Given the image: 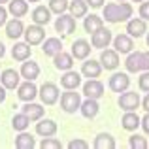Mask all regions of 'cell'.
I'll return each mask as SVG.
<instances>
[{
	"mask_svg": "<svg viewBox=\"0 0 149 149\" xmlns=\"http://www.w3.org/2000/svg\"><path fill=\"white\" fill-rule=\"evenodd\" d=\"M132 2H143V0H132Z\"/></svg>",
	"mask_w": 149,
	"mask_h": 149,
	"instance_id": "816d5d0a",
	"label": "cell"
},
{
	"mask_svg": "<svg viewBox=\"0 0 149 149\" xmlns=\"http://www.w3.org/2000/svg\"><path fill=\"white\" fill-rule=\"evenodd\" d=\"M36 134L44 136V138L55 136L57 134V123H55L53 119H44V117H42V119L36 123Z\"/></svg>",
	"mask_w": 149,
	"mask_h": 149,
	"instance_id": "d6986e66",
	"label": "cell"
},
{
	"mask_svg": "<svg viewBox=\"0 0 149 149\" xmlns=\"http://www.w3.org/2000/svg\"><path fill=\"white\" fill-rule=\"evenodd\" d=\"M68 10H70V15H72V17L79 19V17H85V15H87L89 6H87L85 0H72V2H68Z\"/></svg>",
	"mask_w": 149,
	"mask_h": 149,
	"instance_id": "4dcf8cb0",
	"label": "cell"
},
{
	"mask_svg": "<svg viewBox=\"0 0 149 149\" xmlns=\"http://www.w3.org/2000/svg\"><path fill=\"white\" fill-rule=\"evenodd\" d=\"M4 53H6V47H4V44H2V42H0V58L4 57Z\"/></svg>",
	"mask_w": 149,
	"mask_h": 149,
	"instance_id": "c3c4849f",
	"label": "cell"
},
{
	"mask_svg": "<svg viewBox=\"0 0 149 149\" xmlns=\"http://www.w3.org/2000/svg\"><path fill=\"white\" fill-rule=\"evenodd\" d=\"M140 117L136 115V111H125V115H123V119H121V127L125 128V130H128V132H134L136 128L140 127Z\"/></svg>",
	"mask_w": 149,
	"mask_h": 149,
	"instance_id": "f1b7e54d",
	"label": "cell"
},
{
	"mask_svg": "<svg viewBox=\"0 0 149 149\" xmlns=\"http://www.w3.org/2000/svg\"><path fill=\"white\" fill-rule=\"evenodd\" d=\"M117 104H119V108L123 111H136L140 108V104H142V100H140V95L136 91H128L127 89L125 93H121Z\"/></svg>",
	"mask_w": 149,
	"mask_h": 149,
	"instance_id": "7a4b0ae2",
	"label": "cell"
},
{
	"mask_svg": "<svg viewBox=\"0 0 149 149\" xmlns=\"http://www.w3.org/2000/svg\"><path fill=\"white\" fill-rule=\"evenodd\" d=\"M140 17L143 19V21H149V2H146V0H143V2H140Z\"/></svg>",
	"mask_w": 149,
	"mask_h": 149,
	"instance_id": "60d3db41",
	"label": "cell"
},
{
	"mask_svg": "<svg viewBox=\"0 0 149 149\" xmlns=\"http://www.w3.org/2000/svg\"><path fill=\"white\" fill-rule=\"evenodd\" d=\"M17 96H19V100H23V102H32L38 96V87L34 85V81L25 79V83H19Z\"/></svg>",
	"mask_w": 149,
	"mask_h": 149,
	"instance_id": "ba28073f",
	"label": "cell"
},
{
	"mask_svg": "<svg viewBox=\"0 0 149 149\" xmlns=\"http://www.w3.org/2000/svg\"><path fill=\"white\" fill-rule=\"evenodd\" d=\"M102 26H104V21H102V17H98V15L91 13V15H85V17H83V29H85V32L93 34V32H96L98 29H102Z\"/></svg>",
	"mask_w": 149,
	"mask_h": 149,
	"instance_id": "f546056e",
	"label": "cell"
},
{
	"mask_svg": "<svg viewBox=\"0 0 149 149\" xmlns=\"http://www.w3.org/2000/svg\"><path fill=\"white\" fill-rule=\"evenodd\" d=\"M49 21H51V10H49V8H45V6H36V8L32 10V23L45 26Z\"/></svg>",
	"mask_w": 149,
	"mask_h": 149,
	"instance_id": "4316f807",
	"label": "cell"
},
{
	"mask_svg": "<svg viewBox=\"0 0 149 149\" xmlns=\"http://www.w3.org/2000/svg\"><path fill=\"white\" fill-rule=\"evenodd\" d=\"M76 26H77L76 25V17L66 15V13H61L57 17V21H55V30H57L62 38H64V36H70L72 32H76Z\"/></svg>",
	"mask_w": 149,
	"mask_h": 149,
	"instance_id": "277c9868",
	"label": "cell"
},
{
	"mask_svg": "<svg viewBox=\"0 0 149 149\" xmlns=\"http://www.w3.org/2000/svg\"><path fill=\"white\" fill-rule=\"evenodd\" d=\"M6 21H8V10L0 4V26L6 25Z\"/></svg>",
	"mask_w": 149,
	"mask_h": 149,
	"instance_id": "ee69618b",
	"label": "cell"
},
{
	"mask_svg": "<svg viewBox=\"0 0 149 149\" xmlns=\"http://www.w3.org/2000/svg\"><path fill=\"white\" fill-rule=\"evenodd\" d=\"M26 2H40V0H26Z\"/></svg>",
	"mask_w": 149,
	"mask_h": 149,
	"instance_id": "f907efd6",
	"label": "cell"
},
{
	"mask_svg": "<svg viewBox=\"0 0 149 149\" xmlns=\"http://www.w3.org/2000/svg\"><path fill=\"white\" fill-rule=\"evenodd\" d=\"M68 2H70V0H49L51 13H57V15L64 13V11L68 10Z\"/></svg>",
	"mask_w": 149,
	"mask_h": 149,
	"instance_id": "d590c367",
	"label": "cell"
},
{
	"mask_svg": "<svg viewBox=\"0 0 149 149\" xmlns=\"http://www.w3.org/2000/svg\"><path fill=\"white\" fill-rule=\"evenodd\" d=\"M142 70L143 72L149 70V51H142Z\"/></svg>",
	"mask_w": 149,
	"mask_h": 149,
	"instance_id": "b9f144b4",
	"label": "cell"
},
{
	"mask_svg": "<svg viewBox=\"0 0 149 149\" xmlns=\"http://www.w3.org/2000/svg\"><path fill=\"white\" fill-rule=\"evenodd\" d=\"M104 19L108 23H119V4L109 2L104 6Z\"/></svg>",
	"mask_w": 149,
	"mask_h": 149,
	"instance_id": "d6a6232c",
	"label": "cell"
},
{
	"mask_svg": "<svg viewBox=\"0 0 149 149\" xmlns=\"http://www.w3.org/2000/svg\"><path fill=\"white\" fill-rule=\"evenodd\" d=\"M58 95H61V91H58V87L53 81H45V83L38 89V96L42 98V102H44L45 106H53L55 102L58 100Z\"/></svg>",
	"mask_w": 149,
	"mask_h": 149,
	"instance_id": "3957f363",
	"label": "cell"
},
{
	"mask_svg": "<svg viewBox=\"0 0 149 149\" xmlns=\"http://www.w3.org/2000/svg\"><path fill=\"white\" fill-rule=\"evenodd\" d=\"M29 125H30V119L23 111L17 113V115H13V119H11V127H13V130H17V132L26 130V128H29Z\"/></svg>",
	"mask_w": 149,
	"mask_h": 149,
	"instance_id": "836d02e7",
	"label": "cell"
},
{
	"mask_svg": "<svg viewBox=\"0 0 149 149\" xmlns=\"http://www.w3.org/2000/svg\"><path fill=\"white\" fill-rule=\"evenodd\" d=\"M6 36L10 38V40H17L19 36H23V32H25V25H23V21L19 17H13L10 19V21H6Z\"/></svg>",
	"mask_w": 149,
	"mask_h": 149,
	"instance_id": "e0dca14e",
	"label": "cell"
},
{
	"mask_svg": "<svg viewBox=\"0 0 149 149\" xmlns=\"http://www.w3.org/2000/svg\"><path fill=\"white\" fill-rule=\"evenodd\" d=\"M85 2H87V6H91V8H95V10H96V8H102V6H104L106 0H85Z\"/></svg>",
	"mask_w": 149,
	"mask_h": 149,
	"instance_id": "f6af8a7d",
	"label": "cell"
},
{
	"mask_svg": "<svg viewBox=\"0 0 149 149\" xmlns=\"http://www.w3.org/2000/svg\"><path fill=\"white\" fill-rule=\"evenodd\" d=\"M53 62H55V68H57V70L66 72V70H72L74 57H72V53H64V51H61V53H57L53 57Z\"/></svg>",
	"mask_w": 149,
	"mask_h": 149,
	"instance_id": "d4e9b609",
	"label": "cell"
},
{
	"mask_svg": "<svg viewBox=\"0 0 149 149\" xmlns=\"http://www.w3.org/2000/svg\"><path fill=\"white\" fill-rule=\"evenodd\" d=\"M130 17H132V6L128 2H121L119 4V23L128 21Z\"/></svg>",
	"mask_w": 149,
	"mask_h": 149,
	"instance_id": "8d00e7d4",
	"label": "cell"
},
{
	"mask_svg": "<svg viewBox=\"0 0 149 149\" xmlns=\"http://www.w3.org/2000/svg\"><path fill=\"white\" fill-rule=\"evenodd\" d=\"M140 127L143 128V132L149 134V111H146V115L142 117V121H140Z\"/></svg>",
	"mask_w": 149,
	"mask_h": 149,
	"instance_id": "7bdbcfd3",
	"label": "cell"
},
{
	"mask_svg": "<svg viewBox=\"0 0 149 149\" xmlns=\"http://www.w3.org/2000/svg\"><path fill=\"white\" fill-rule=\"evenodd\" d=\"M40 147H42V149H61V147H62V143L58 142L57 138H53V136H47V138L42 140Z\"/></svg>",
	"mask_w": 149,
	"mask_h": 149,
	"instance_id": "74e56055",
	"label": "cell"
},
{
	"mask_svg": "<svg viewBox=\"0 0 149 149\" xmlns=\"http://www.w3.org/2000/svg\"><path fill=\"white\" fill-rule=\"evenodd\" d=\"M15 147L17 149H34L36 147V140H34L32 134H29V132L23 130L21 134L15 138Z\"/></svg>",
	"mask_w": 149,
	"mask_h": 149,
	"instance_id": "1f68e13d",
	"label": "cell"
},
{
	"mask_svg": "<svg viewBox=\"0 0 149 149\" xmlns=\"http://www.w3.org/2000/svg\"><path fill=\"white\" fill-rule=\"evenodd\" d=\"M4 100H6V87H4V85H0V104H2Z\"/></svg>",
	"mask_w": 149,
	"mask_h": 149,
	"instance_id": "7dc6e473",
	"label": "cell"
},
{
	"mask_svg": "<svg viewBox=\"0 0 149 149\" xmlns=\"http://www.w3.org/2000/svg\"><path fill=\"white\" fill-rule=\"evenodd\" d=\"M10 6H8V13L13 15V17H25L29 13V2L26 0H10Z\"/></svg>",
	"mask_w": 149,
	"mask_h": 149,
	"instance_id": "cb8c5ba5",
	"label": "cell"
},
{
	"mask_svg": "<svg viewBox=\"0 0 149 149\" xmlns=\"http://www.w3.org/2000/svg\"><path fill=\"white\" fill-rule=\"evenodd\" d=\"M138 87H140V91L149 93V70H147V72H143L142 76L138 77Z\"/></svg>",
	"mask_w": 149,
	"mask_h": 149,
	"instance_id": "f35d334b",
	"label": "cell"
},
{
	"mask_svg": "<svg viewBox=\"0 0 149 149\" xmlns=\"http://www.w3.org/2000/svg\"><path fill=\"white\" fill-rule=\"evenodd\" d=\"M111 40H113V36H111V30H108V29H98L96 32H93L91 34V45L93 47H96V49H104V47H108L109 44H111Z\"/></svg>",
	"mask_w": 149,
	"mask_h": 149,
	"instance_id": "52a82bcc",
	"label": "cell"
},
{
	"mask_svg": "<svg viewBox=\"0 0 149 149\" xmlns=\"http://www.w3.org/2000/svg\"><path fill=\"white\" fill-rule=\"evenodd\" d=\"M147 32V25L142 17H134V19H128L127 21V34L132 38H140Z\"/></svg>",
	"mask_w": 149,
	"mask_h": 149,
	"instance_id": "4fadbf2b",
	"label": "cell"
},
{
	"mask_svg": "<svg viewBox=\"0 0 149 149\" xmlns=\"http://www.w3.org/2000/svg\"><path fill=\"white\" fill-rule=\"evenodd\" d=\"M109 89H111L113 93H125L128 87H130V77H128V74L125 72H115L111 77H109Z\"/></svg>",
	"mask_w": 149,
	"mask_h": 149,
	"instance_id": "8992f818",
	"label": "cell"
},
{
	"mask_svg": "<svg viewBox=\"0 0 149 149\" xmlns=\"http://www.w3.org/2000/svg\"><path fill=\"white\" fill-rule=\"evenodd\" d=\"M91 44H89L85 38H79L72 44V57L77 58V61H85V58L91 55Z\"/></svg>",
	"mask_w": 149,
	"mask_h": 149,
	"instance_id": "5bb4252c",
	"label": "cell"
},
{
	"mask_svg": "<svg viewBox=\"0 0 149 149\" xmlns=\"http://www.w3.org/2000/svg\"><path fill=\"white\" fill-rule=\"evenodd\" d=\"M79 111L85 119H95L100 111V106H98V100L96 98H87L85 102H81L79 106Z\"/></svg>",
	"mask_w": 149,
	"mask_h": 149,
	"instance_id": "ffe728a7",
	"label": "cell"
},
{
	"mask_svg": "<svg viewBox=\"0 0 149 149\" xmlns=\"http://www.w3.org/2000/svg\"><path fill=\"white\" fill-rule=\"evenodd\" d=\"M0 81H2V85L6 87V91L8 89H17L19 87V81H21V74L17 72V70H13V68H6L2 74H0Z\"/></svg>",
	"mask_w": 149,
	"mask_h": 149,
	"instance_id": "8fae6325",
	"label": "cell"
},
{
	"mask_svg": "<svg viewBox=\"0 0 149 149\" xmlns=\"http://www.w3.org/2000/svg\"><path fill=\"white\" fill-rule=\"evenodd\" d=\"M100 74H102L100 61H95V58H85V62L81 64V76L89 77V79H95V77H100Z\"/></svg>",
	"mask_w": 149,
	"mask_h": 149,
	"instance_id": "9c48e42d",
	"label": "cell"
},
{
	"mask_svg": "<svg viewBox=\"0 0 149 149\" xmlns=\"http://www.w3.org/2000/svg\"><path fill=\"white\" fill-rule=\"evenodd\" d=\"M30 53H32V47H30V44H26V42H17V44L11 47V57L19 62L30 58Z\"/></svg>",
	"mask_w": 149,
	"mask_h": 149,
	"instance_id": "603a6c76",
	"label": "cell"
},
{
	"mask_svg": "<svg viewBox=\"0 0 149 149\" xmlns=\"http://www.w3.org/2000/svg\"><path fill=\"white\" fill-rule=\"evenodd\" d=\"M95 149H115V138H113L111 134H108V132H100V134H96L95 138Z\"/></svg>",
	"mask_w": 149,
	"mask_h": 149,
	"instance_id": "83f0119b",
	"label": "cell"
},
{
	"mask_svg": "<svg viewBox=\"0 0 149 149\" xmlns=\"http://www.w3.org/2000/svg\"><path fill=\"white\" fill-rule=\"evenodd\" d=\"M142 108L146 109V111H149V93H147V95H146V98L142 100Z\"/></svg>",
	"mask_w": 149,
	"mask_h": 149,
	"instance_id": "bcb514c9",
	"label": "cell"
},
{
	"mask_svg": "<svg viewBox=\"0 0 149 149\" xmlns=\"http://www.w3.org/2000/svg\"><path fill=\"white\" fill-rule=\"evenodd\" d=\"M100 64H102V68H106V70H115L117 66L121 64L119 62V53H117L115 49H102Z\"/></svg>",
	"mask_w": 149,
	"mask_h": 149,
	"instance_id": "7c38bea8",
	"label": "cell"
},
{
	"mask_svg": "<svg viewBox=\"0 0 149 149\" xmlns=\"http://www.w3.org/2000/svg\"><path fill=\"white\" fill-rule=\"evenodd\" d=\"M147 45H149V34H147Z\"/></svg>",
	"mask_w": 149,
	"mask_h": 149,
	"instance_id": "f5cc1de1",
	"label": "cell"
},
{
	"mask_svg": "<svg viewBox=\"0 0 149 149\" xmlns=\"http://www.w3.org/2000/svg\"><path fill=\"white\" fill-rule=\"evenodd\" d=\"M23 36H25V42L30 45H38L42 44V42L45 40V29L42 25H30V26H25V32H23Z\"/></svg>",
	"mask_w": 149,
	"mask_h": 149,
	"instance_id": "5b68a950",
	"label": "cell"
},
{
	"mask_svg": "<svg viewBox=\"0 0 149 149\" xmlns=\"http://www.w3.org/2000/svg\"><path fill=\"white\" fill-rule=\"evenodd\" d=\"M111 42H113V47H115L117 53H130V51H134V38L128 36V34H119Z\"/></svg>",
	"mask_w": 149,
	"mask_h": 149,
	"instance_id": "9a60e30c",
	"label": "cell"
},
{
	"mask_svg": "<svg viewBox=\"0 0 149 149\" xmlns=\"http://www.w3.org/2000/svg\"><path fill=\"white\" fill-rule=\"evenodd\" d=\"M19 74H21L23 79H29V81H34L38 76H40V66H38V62L34 61H23L21 64V70H19Z\"/></svg>",
	"mask_w": 149,
	"mask_h": 149,
	"instance_id": "ac0fdd59",
	"label": "cell"
},
{
	"mask_svg": "<svg viewBox=\"0 0 149 149\" xmlns=\"http://www.w3.org/2000/svg\"><path fill=\"white\" fill-rule=\"evenodd\" d=\"M128 146H130V149H147L149 142H147L146 136H142V134H132L128 138Z\"/></svg>",
	"mask_w": 149,
	"mask_h": 149,
	"instance_id": "e575fe53",
	"label": "cell"
},
{
	"mask_svg": "<svg viewBox=\"0 0 149 149\" xmlns=\"http://www.w3.org/2000/svg\"><path fill=\"white\" fill-rule=\"evenodd\" d=\"M125 68L130 74L142 72V51H130L127 61H125Z\"/></svg>",
	"mask_w": 149,
	"mask_h": 149,
	"instance_id": "44dd1931",
	"label": "cell"
},
{
	"mask_svg": "<svg viewBox=\"0 0 149 149\" xmlns=\"http://www.w3.org/2000/svg\"><path fill=\"white\" fill-rule=\"evenodd\" d=\"M21 111H23V113H25V115L30 119V123H34V121H40L42 117H44L45 108H44L42 104H34V102H25V106L21 108Z\"/></svg>",
	"mask_w": 149,
	"mask_h": 149,
	"instance_id": "2e32d148",
	"label": "cell"
},
{
	"mask_svg": "<svg viewBox=\"0 0 149 149\" xmlns=\"http://www.w3.org/2000/svg\"><path fill=\"white\" fill-rule=\"evenodd\" d=\"M117 2H125V0H117Z\"/></svg>",
	"mask_w": 149,
	"mask_h": 149,
	"instance_id": "db71d44e",
	"label": "cell"
},
{
	"mask_svg": "<svg viewBox=\"0 0 149 149\" xmlns=\"http://www.w3.org/2000/svg\"><path fill=\"white\" fill-rule=\"evenodd\" d=\"M81 106V96L76 93V89H66V93L61 95V108L66 113H76Z\"/></svg>",
	"mask_w": 149,
	"mask_h": 149,
	"instance_id": "6da1fadb",
	"label": "cell"
},
{
	"mask_svg": "<svg viewBox=\"0 0 149 149\" xmlns=\"http://www.w3.org/2000/svg\"><path fill=\"white\" fill-rule=\"evenodd\" d=\"M61 85L64 89H77L81 85V74L74 72V70H66L64 76L61 77Z\"/></svg>",
	"mask_w": 149,
	"mask_h": 149,
	"instance_id": "484cf974",
	"label": "cell"
},
{
	"mask_svg": "<svg viewBox=\"0 0 149 149\" xmlns=\"http://www.w3.org/2000/svg\"><path fill=\"white\" fill-rule=\"evenodd\" d=\"M89 147V143L85 142V140H81V138H76V140H72V142L68 143V149H87Z\"/></svg>",
	"mask_w": 149,
	"mask_h": 149,
	"instance_id": "ab89813d",
	"label": "cell"
},
{
	"mask_svg": "<svg viewBox=\"0 0 149 149\" xmlns=\"http://www.w3.org/2000/svg\"><path fill=\"white\" fill-rule=\"evenodd\" d=\"M42 51L45 57H55L62 51V40L61 38H45V42H42Z\"/></svg>",
	"mask_w": 149,
	"mask_h": 149,
	"instance_id": "7402d4cb",
	"label": "cell"
},
{
	"mask_svg": "<svg viewBox=\"0 0 149 149\" xmlns=\"http://www.w3.org/2000/svg\"><path fill=\"white\" fill-rule=\"evenodd\" d=\"M83 95L85 98H96L98 100L100 96H104V83L95 79H89L87 83H83Z\"/></svg>",
	"mask_w": 149,
	"mask_h": 149,
	"instance_id": "30bf717a",
	"label": "cell"
},
{
	"mask_svg": "<svg viewBox=\"0 0 149 149\" xmlns=\"http://www.w3.org/2000/svg\"><path fill=\"white\" fill-rule=\"evenodd\" d=\"M6 2H10V0H0V4H2V6H4V4H6Z\"/></svg>",
	"mask_w": 149,
	"mask_h": 149,
	"instance_id": "681fc988",
	"label": "cell"
}]
</instances>
